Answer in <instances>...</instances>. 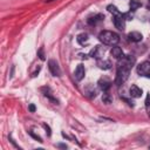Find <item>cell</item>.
I'll return each mask as SVG.
<instances>
[{
	"label": "cell",
	"instance_id": "5bb4252c",
	"mask_svg": "<svg viewBox=\"0 0 150 150\" xmlns=\"http://www.w3.org/2000/svg\"><path fill=\"white\" fill-rule=\"evenodd\" d=\"M128 38H129V40L132 41V42H139L143 36H142V34H141L139 32H131V33L128 34Z\"/></svg>",
	"mask_w": 150,
	"mask_h": 150
},
{
	"label": "cell",
	"instance_id": "277c9868",
	"mask_svg": "<svg viewBox=\"0 0 150 150\" xmlns=\"http://www.w3.org/2000/svg\"><path fill=\"white\" fill-rule=\"evenodd\" d=\"M137 73L139 75L150 76V61H144L137 66Z\"/></svg>",
	"mask_w": 150,
	"mask_h": 150
},
{
	"label": "cell",
	"instance_id": "9a60e30c",
	"mask_svg": "<svg viewBox=\"0 0 150 150\" xmlns=\"http://www.w3.org/2000/svg\"><path fill=\"white\" fill-rule=\"evenodd\" d=\"M103 18H104V16H103L102 14H96V15H94V16H90V18H88L87 22H88L89 25H96L97 22L102 21V19H103Z\"/></svg>",
	"mask_w": 150,
	"mask_h": 150
},
{
	"label": "cell",
	"instance_id": "cb8c5ba5",
	"mask_svg": "<svg viewBox=\"0 0 150 150\" xmlns=\"http://www.w3.org/2000/svg\"><path fill=\"white\" fill-rule=\"evenodd\" d=\"M28 109H29V111H32V112H34V111H35V105H34V104H29V107H28Z\"/></svg>",
	"mask_w": 150,
	"mask_h": 150
},
{
	"label": "cell",
	"instance_id": "6da1fadb",
	"mask_svg": "<svg viewBox=\"0 0 150 150\" xmlns=\"http://www.w3.org/2000/svg\"><path fill=\"white\" fill-rule=\"evenodd\" d=\"M98 39L102 43L108 45V46H116L120 41L118 34H116L115 32H111V30H102L98 34Z\"/></svg>",
	"mask_w": 150,
	"mask_h": 150
},
{
	"label": "cell",
	"instance_id": "603a6c76",
	"mask_svg": "<svg viewBox=\"0 0 150 150\" xmlns=\"http://www.w3.org/2000/svg\"><path fill=\"white\" fill-rule=\"evenodd\" d=\"M43 128L47 130V135H48V136H50V134H52V132H50V128H49L47 124H43Z\"/></svg>",
	"mask_w": 150,
	"mask_h": 150
},
{
	"label": "cell",
	"instance_id": "e0dca14e",
	"mask_svg": "<svg viewBox=\"0 0 150 150\" xmlns=\"http://www.w3.org/2000/svg\"><path fill=\"white\" fill-rule=\"evenodd\" d=\"M129 6H130V9L135 11V9H137L138 7H141V6H142V4H141L138 0H130Z\"/></svg>",
	"mask_w": 150,
	"mask_h": 150
},
{
	"label": "cell",
	"instance_id": "2e32d148",
	"mask_svg": "<svg viewBox=\"0 0 150 150\" xmlns=\"http://www.w3.org/2000/svg\"><path fill=\"white\" fill-rule=\"evenodd\" d=\"M88 40H89V38H88V35H87L86 33H82V34L77 35V42H79L80 45H82V46H83L84 43H87Z\"/></svg>",
	"mask_w": 150,
	"mask_h": 150
},
{
	"label": "cell",
	"instance_id": "9c48e42d",
	"mask_svg": "<svg viewBox=\"0 0 150 150\" xmlns=\"http://www.w3.org/2000/svg\"><path fill=\"white\" fill-rule=\"evenodd\" d=\"M103 54H104V50H103V48L101 46H95L90 52V56H93V57H95L97 60L101 59L103 56Z\"/></svg>",
	"mask_w": 150,
	"mask_h": 150
},
{
	"label": "cell",
	"instance_id": "5b68a950",
	"mask_svg": "<svg viewBox=\"0 0 150 150\" xmlns=\"http://www.w3.org/2000/svg\"><path fill=\"white\" fill-rule=\"evenodd\" d=\"M48 69H49V71L52 73L53 76H60L61 75L60 66L55 60H49L48 61Z\"/></svg>",
	"mask_w": 150,
	"mask_h": 150
},
{
	"label": "cell",
	"instance_id": "52a82bcc",
	"mask_svg": "<svg viewBox=\"0 0 150 150\" xmlns=\"http://www.w3.org/2000/svg\"><path fill=\"white\" fill-rule=\"evenodd\" d=\"M97 84H98V88H100L101 90L108 91L109 88H110V86H111V82H110V80L107 79V77H101V79L98 80Z\"/></svg>",
	"mask_w": 150,
	"mask_h": 150
},
{
	"label": "cell",
	"instance_id": "ac0fdd59",
	"mask_svg": "<svg viewBox=\"0 0 150 150\" xmlns=\"http://www.w3.org/2000/svg\"><path fill=\"white\" fill-rule=\"evenodd\" d=\"M107 9H108L110 13H112L114 15H118V14H121V13H120V11L117 9V7H116V6H114V5H109V6L107 7Z\"/></svg>",
	"mask_w": 150,
	"mask_h": 150
},
{
	"label": "cell",
	"instance_id": "ffe728a7",
	"mask_svg": "<svg viewBox=\"0 0 150 150\" xmlns=\"http://www.w3.org/2000/svg\"><path fill=\"white\" fill-rule=\"evenodd\" d=\"M29 135L33 137V138H35L36 141H39V142H42V139H41V137L39 136V135H36V134H34L33 131H29Z\"/></svg>",
	"mask_w": 150,
	"mask_h": 150
},
{
	"label": "cell",
	"instance_id": "4fadbf2b",
	"mask_svg": "<svg viewBox=\"0 0 150 150\" xmlns=\"http://www.w3.org/2000/svg\"><path fill=\"white\" fill-rule=\"evenodd\" d=\"M110 54H111L112 57H115V59H117V60L123 56L122 49H121L120 47H117V46H112V48H111V50H110Z\"/></svg>",
	"mask_w": 150,
	"mask_h": 150
},
{
	"label": "cell",
	"instance_id": "8fae6325",
	"mask_svg": "<svg viewBox=\"0 0 150 150\" xmlns=\"http://www.w3.org/2000/svg\"><path fill=\"white\" fill-rule=\"evenodd\" d=\"M84 94H86V96H88V97L93 98V97H96L97 90L94 88V86H91V84H88V86L84 88Z\"/></svg>",
	"mask_w": 150,
	"mask_h": 150
},
{
	"label": "cell",
	"instance_id": "7c38bea8",
	"mask_svg": "<svg viewBox=\"0 0 150 150\" xmlns=\"http://www.w3.org/2000/svg\"><path fill=\"white\" fill-rule=\"evenodd\" d=\"M130 96L131 97H135V98H138V97H141V95H142V89L141 88H138L137 86H135V84H132L131 87H130Z\"/></svg>",
	"mask_w": 150,
	"mask_h": 150
},
{
	"label": "cell",
	"instance_id": "8992f818",
	"mask_svg": "<svg viewBox=\"0 0 150 150\" xmlns=\"http://www.w3.org/2000/svg\"><path fill=\"white\" fill-rule=\"evenodd\" d=\"M114 25L120 30H124V28H125V18H124V15L123 14L115 15L114 16Z\"/></svg>",
	"mask_w": 150,
	"mask_h": 150
},
{
	"label": "cell",
	"instance_id": "484cf974",
	"mask_svg": "<svg viewBox=\"0 0 150 150\" xmlns=\"http://www.w3.org/2000/svg\"><path fill=\"white\" fill-rule=\"evenodd\" d=\"M148 8H149V9H150V4H149V5H148Z\"/></svg>",
	"mask_w": 150,
	"mask_h": 150
},
{
	"label": "cell",
	"instance_id": "7402d4cb",
	"mask_svg": "<svg viewBox=\"0 0 150 150\" xmlns=\"http://www.w3.org/2000/svg\"><path fill=\"white\" fill-rule=\"evenodd\" d=\"M38 56H39L41 60H45V55H43V50H42V49H40V50L38 52Z\"/></svg>",
	"mask_w": 150,
	"mask_h": 150
},
{
	"label": "cell",
	"instance_id": "d4e9b609",
	"mask_svg": "<svg viewBox=\"0 0 150 150\" xmlns=\"http://www.w3.org/2000/svg\"><path fill=\"white\" fill-rule=\"evenodd\" d=\"M57 146H59V148H63V149H66V148H67V145H66V144H59Z\"/></svg>",
	"mask_w": 150,
	"mask_h": 150
},
{
	"label": "cell",
	"instance_id": "ba28073f",
	"mask_svg": "<svg viewBox=\"0 0 150 150\" xmlns=\"http://www.w3.org/2000/svg\"><path fill=\"white\" fill-rule=\"evenodd\" d=\"M86 75V69L83 67V64H79L74 71V77L76 79V81H81Z\"/></svg>",
	"mask_w": 150,
	"mask_h": 150
},
{
	"label": "cell",
	"instance_id": "7a4b0ae2",
	"mask_svg": "<svg viewBox=\"0 0 150 150\" xmlns=\"http://www.w3.org/2000/svg\"><path fill=\"white\" fill-rule=\"evenodd\" d=\"M129 73H130V69L122 68V67H117V73H116L115 83H116L117 86L123 84V83L128 80V77H129Z\"/></svg>",
	"mask_w": 150,
	"mask_h": 150
},
{
	"label": "cell",
	"instance_id": "3957f363",
	"mask_svg": "<svg viewBox=\"0 0 150 150\" xmlns=\"http://www.w3.org/2000/svg\"><path fill=\"white\" fill-rule=\"evenodd\" d=\"M134 64H135V57L130 55H123L121 59H118V62H117V67H122L127 69H131Z\"/></svg>",
	"mask_w": 150,
	"mask_h": 150
},
{
	"label": "cell",
	"instance_id": "d6986e66",
	"mask_svg": "<svg viewBox=\"0 0 150 150\" xmlns=\"http://www.w3.org/2000/svg\"><path fill=\"white\" fill-rule=\"evenodd\" d=\"M102 101L104 102V103H110L111 102V96H110V94H108L107 91H104V94H103V96H102Z\"/></svg>",
	"mask_w": 150,
	"mask_h": 150
},
{
	"label": "cell",
	"instance_id": "30bf717a",
	"mask_svg": "<svg viewBox=\"0 0 150 150\" xmlns=\"http://www.w3.org/2000/svg\"><path fill=\"white\" fill-rule=\"evenodd\" d=\"M97 66L98 68L103 69V70H108L111 68V62L109 60H105V59H98L97 60Z\"/></svg>",
	"mask_w": 150,
	"mask_h": 150
},
{
	"label": "cell",
	"instance_id": "44dd1931",
	"mask_svg": "<svg viewBox=\"0 0 150 150\" xmlns=\"http://www.w3.org/2000/svg\"><path fill=\"white\" fill-rule=\"evenodd\" d=\"M145 107H146V108L150 107V93L148 94V96H146V98H145Z\"/></svg>",
	"mask_w": 150,
	"mask_h": 150
}]
</instances>
